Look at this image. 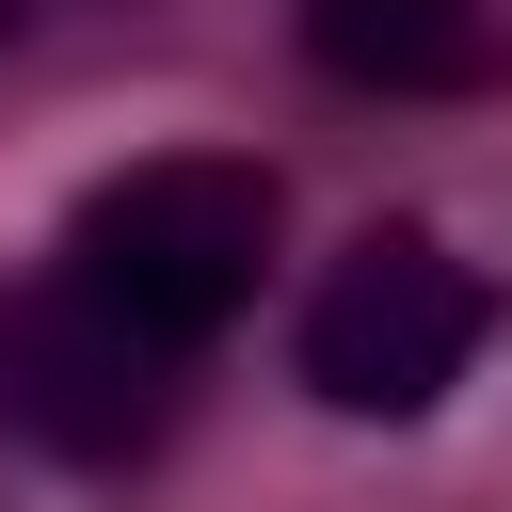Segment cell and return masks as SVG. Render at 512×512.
<instances>
[{
  "label": "cell",
  "mask_w": 512,
  "mask_h": 512,
  "mask_svg": "<svg viewBox=\"0 0 512 512\" xmlns=\"http://www.w3.org/2000/svg\"><path fill=\"white\" fill-rule=\"evenodd\" d=\"M288 256V176L240 160V144H160V160H112L80 208H64V272L112 288L128 320H160L176 352H208Z\"/></svg>",
  "instance_id": "obj_1"
},
{
  "label": "cell",
  "mask_w": 512,
  "mask_h": 512,
  "mask_svg": "<svg viewBox=\"0 0 512 512\" xmlns=\"http://www.w3.org/2000/svg\"><path fill=\"white\" fill-rule=\"evenodd\" d=\"M480 336H496L480 256L400 208V224H352V240L320 256V288H304V320H288V368H304L320 416L416 432V416H448V384L480 368Z\"/></svg>",
  "instance_id": "obj_2"
},
{
  "label": "cell",
  "mask_w": 512,
  "mask_h": 512,
  "mask_svg": "<svg viewBox=\"0 0 512 512\" xmlns=\"http://www.w3.org/2000/svg\"><path fill=\"white\" fill-rule=\"evenodd\" d=\"M192 416V352L160 320H128L112 288H80L64 256L0 288V432L48 464H144Z\"/></svg>",
  "instance_id": "obj_3"
},
{
  "label": "cell",
  "mask_w": 512,
  "mask_h": 512,
  "mask_svg": "<svg viewBox=\"0 0 512 512\" xmlns=\"http://www.w3.org/2000/svg\"><path fill=\"white\" fill-rule=\"evenodd\" d=\"M336 96H512V0H288Z\"/></svg>",
  "instance_id": "obj_4"
},
{
  "label": "cell",
  "mask_w": 512,
  "mask_h": 512,
  "mask_svg": "<svg viewBox=\"0 0 512 512\" xmlns=\"http://www.w3.org/2000/svg\"><path fill=\"white\" fill-rule=\"evenodd\" d=\"M16 16H32V0H0V48H16Z\"/></svg>",
  "instance_id": "obj_5"
}]
</instances>
